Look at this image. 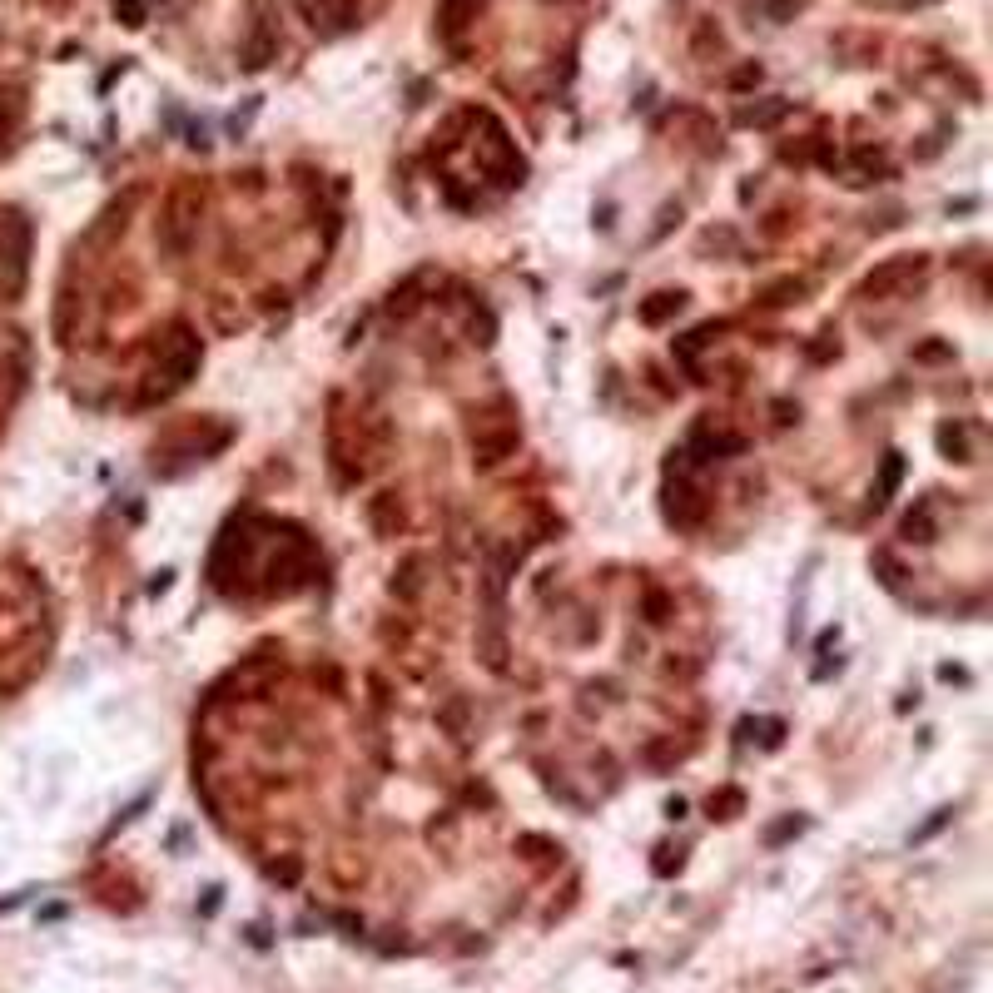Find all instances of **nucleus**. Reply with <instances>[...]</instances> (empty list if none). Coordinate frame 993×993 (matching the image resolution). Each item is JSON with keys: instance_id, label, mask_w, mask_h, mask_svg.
Listing matches in <instances>:
<instances>
[{"instance_id": "1", "label": "nucleus", "mask_w": 993, "mask_h": 993, "mask_svg": "<svg viewBox=\"0 0 993 993\" xmlns=\"http://www.w3.org/2000/svg\"><path fill=\"white\" fill-rule=\"evenodd\" d=\"M194 204H199L194 189H174V194H169L164 219H159V244H164L169 254H184V249H189V229H194L189 209H194Z\"/></svg>"}, {"instance_id": "2", "label": "nucleus", "mask_w": 993, "mask_h": 993, "mask_svg": "<svg viewBox=\"0 0 993 993\" xmlns=\"http://www.w3.org/2000/svg\"><path fill=\"white\" fill-rule=\"evenodd\" d=\"M924 274V259H889V264H879L869 279H864V293H874V298H889L894 288L914 284Z\"/></svg>"}, {"instance_id": "3", "label": "nucleus", "mask_w": 993, "mask_h": 993, "mask_svg": "<svg viewBox=\"0 0 993 993\" xmlns=\"http://www.w3.org/2000/svg\"><path fill=\"white\" fill-rule=\"evenodd\" d=\"M666 512H671V522H676V527H696V522H701V512H706V502H701V497H696V492L681 482V487H671V502H666Z\"/></svg>"}, {"instance_id": "4", "label": "nucleus", "mask_w": 993, "mask_h": 993, "mask_svg": "<svg viewBox=\"0 0 993 993\" xmlns=\"http://www.w3.org/2000/svg\"><path fill=\"white\" fill-rule=\"evenodd\" d=\"M904 532H909L914 542H929V532H934V502H919V512H909Z\"/></svg>"}, {"instance_id": "5", "label": "nucleus", "mask_w": 993, "mask_h": 993, "mask_svg": "<svg viewBox=\"0 0 993 993\" xmlns=\"http://www.w3.org/2000/svg\"><path fill=\"white\" fill-rule=\"evenodd\" d=\"M373 527L378 532H393V522H398V497H373Z\"/></svg>"}, {"instance_id": "6", "label": "nucleus", "mask_w": 993, "mask_h": 993, "mask_svg": "<svg viewBox=\"0 0 993 993\" xmlns=\"http://www.w3.org/2000/svg\"><path fill=\"white\" fill-rule=\"evenodd\" d=\"M676 308H681V293H656V303H646L641 318H646V323H661V318L676 313Z\"/></svg>"}, {"instance_id": "7", "label": "nucleus", "mask_w": 993, "mask_h": 993, "mask_svg": "<svg viewBox=\"0 0 993 993\" xmlns=\"http://www.w3.org/2000/svg\"><path fill=\"white\" fill-rule=\"evenodd\" d=\"M477 0H442V30H457V25H467L462 15L472 10Z\"/></svg>"}, {"instance_id": "8", "label": "nucleus", "mask_w": 993, "mask_h": 993, "mask_svg": "<svg viewBox=\"0 0 993 993\" xmlns=\"http://www.w3.org/2000/svg\"><path fill=\"white\" fill-rule=\"evenodd\" d=\"M115 10H125L130 25H140V0H115Z\"/></svg>"}]
</instances>
